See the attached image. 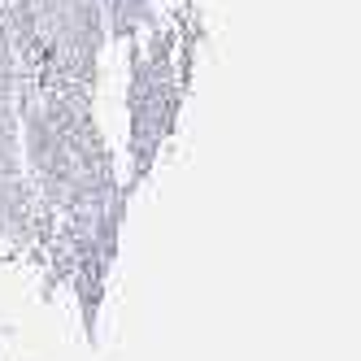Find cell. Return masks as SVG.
Segmentation results:
<instances>
[{
	"mask_svg": "<svg viewBox=\"0 0 361 361\" xmlns=\"http://www.w3.org/2000/svg\"><path fill=\"white\" fill-rule=\"evenodd\" d=\"M178 87H183V70H174L170 61V48L152 44V53L140 57L135 66V161H140V174L148 170L152 152L166 140L170 122L178 114Z\"/></svg>",
	"mask_w": 361,
	"mask_h": 361,
	"instance_id": "1",
	"label": "cell"
}]
</instances>
